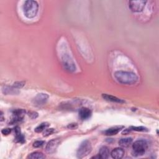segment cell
Here are the masks:
<instances>
[{"label":"cell","mask_w":159,"mask_h":159,"mask_svg":"<svg viewBox=\"0 0 159 159\" xmlns=\"http://www.w3.org/2000/svg\"><path fill=\"white\" fill-rule=\"evenodd\" d=\"M55 130L53 128H51V129H46L45 130V131L44 132V134H43V136L44 137H47L51 134H52L54 132Z\"/></svg>","instance_id":"obj_22"},{"label":"cell","mask_w":159,"mask_h":159,"mask_svg":"<svg viewBox=\"0 0 159 159\" xmlns=\"http://www.w3.org/2000/svg\"><path fill=\"white\" fill-rule=\"evenodd\" d=\"M102 97L105 100L108 101H111V102H113V103H125V101H123L121 99H119V98H118L116 96L109 95H108V94H103Z\"/></svg>","instance_id":"obj_13"},{"label":"cell","mask_w":159,"mask_h":159,"mask_svg":"<svg viewBox=\"0 0 159 159\" xmlns=\"http://www.w3.org/2000/svg\"><path fill=\"white\" fill-rule=\"evenodd\" d=\"M60 144V141L59 139H52L46 145V151L50 154L54 153L56 151Z\"/></svg>","instance_id":"obj_8"},{"label":"cell","mask_w":159,"mask_h":159,"mask_svg":"<svg viewBox=\"0 0 159 159\" xmlns=\"http://www.w3.org/2000/svg\"><path fill=\"white\" fill-rule=\"evenodd\" d=\"M39 10V5L37 2L33 0L26 1L23 6V11L25 16L29 19L34 18L36 16Z\"/></svg>","instance_id":"obj_2"},{"label":"cell","mask_w":159,"mask_h":159,"mask_svg":"<svg viewBox=\"0 0 159 159\" xmlns=\"http://www.w3.org/2000/svg\"><path fill=\"white\" fill-rule=\"evenodd\" d=\"M123 128V126H115V127H112L111 128H109V129H107L104 132V134L106 136H108L116 135L117 134H118L119 132L121 131V130Z\"/></svg>","instance_id":"obj_14"},{"label":"cell","mask_w":159,"mask_h":159,"mask_svg":"<svg viewBox=\"0 0 159 159\" xmlns=\"http://www.w3.org/2000/svg\"><path fill=\"white\" fill-rule=\"evenodd\" d=\"M148 148V144L145 140H138L132 144V155L139 157L143 155Z\"/></svg>","instance_id":"obj_3"},{"label":"cell","mask_w":159,"mask_h":159,"mask_svg":"<svg viewBox=\"0 0 159 159\" xmlns=\"http://www.w3.org/2000/svg\"><path fill=\"white\" fill-rule=\"evenodd\" d=\"M124 150L122 148H116L111 152V155L113 158L120 159L124 155Z\"/></svg>","instance_id":"obj_11"},{"label":"cell","mask_w":159,"mask_h":159,"mask_svg":"<svg viewBox=\"0 0 159 159\" xmlns=\"http://www.w3.org/2000/svg\"><path fill=\"white\" fill-rule=\"evenodd\" d=\"M3 92L5 94V95H13V94H18L19 93V92L13 88H10V87H5L3 89Z\"/></svg>","instance_id":"obj_20"},{"label":"cell","mask_w":159,"mask_h":159,"mask_svg":"<svg viewBox=\"0 0 159 159\" xmlns=\"http://www.w3.org/2000/svg\"><path fill=\"white\" fill-rule=\"evenodd\" d=\"M14 131L16 133V141L17 142H20L21 144H23L25 142V138L24 136L21 134L20 128L18 126H16L14 128Z\"/></svg>","instance_id":"obj_15"},{"label":"cell","mask_w":159,"mask_h":159,"mask_svg":"<svg viewBox=\"0 0 159 159\" xmlns=\"http://www.w3.org/2000/svg\"><path fill=\"white\" fill-rule=\"evenodd\" d=\"M132 142V139L131 137L123 138L119 140V145L122 147H128Z\"/></svg>","instance_id":"obj_17"},{"label":"cell","mask_w":159,"mask_h":159,"mask_svg":"<svg viewBox=\"0 0 159 159\" xmlns=\"http://www.w3.org/2000/svg\"><path fill=\"white\" fill-rule=\"evenodd\" d=\"M92 116V111L87 108H82L79 111V116L82 120L89 119Z\"/></svg>","instance_id":"obj_10"},{"label":"cell","mask_w":159,"mask_h":159,"mask_svg":"<svg viewBox=\"0 0 159 159\" xmlns=\"http://www.w3.org/2000/svg\"><path fill=\"white\" fill-rule=\"evenodd\" d=\"M25 85L24 82H16L14 84V86L13 87L16 88H21L22 87H23Z\"/></svg>","instance_id":"obj_23"},{"label":"cell","mask_w":159,"mask_h":159,"mask_svg":"<svg viewBox=\"0 0 159 159\" xmlns=\"http://www.w3.org/2000/svg\"><path fill=\"white\" fill-rule=\"evenodd\" d=\"M49 98V95L45 93L38 94L33 100V103L35 106H42L46 104Z\"/></svg>","instance_id":"obj_9"},{"label":"cell","mask_w":159,"mask_h":159,"mask_svg":"<svg viewBox=\"0 0 159 159\" xmlns=\"http://www.w3.org/2000/svg\"><path fill=\"white\" fill-rule=\"evenodd\" d=\"M92 147L90 141L87 140L84 141L78 149L76 152L77 157L80 158H82L87 156L92 152Z\"/></svg>","instance_id":"obj_4"},{"label":"cell","mask_w":159,"mask_h":159,"mask_svg":"<svg viewBox=\"0 0 159 159\" xmlns=\"http://www.w3.org/2000/svg\"><path fill=\"white\" fill-rule=\"evenodd\" d=\"M46 156L41 152H34L31 153L27 156V158H31V159H43L45 158Z\"/></svg>","instance_id":"obj_18"},{"label":"cell","mask_w":159,"mask_h":159,"mask_svg":"<svg viewBox=\"0 0 159 159\" xmlns=\"http://www.w3.org/2000/svg\"><path fill=\"white\" fill-rule=\"evenodd\" d=\"M147 1L144 0H137V1H131L129 3V7L132 12L139 13L143 11Z\"/></svg>","instance_id":"obj_5"},{"label":"cell","mask_w":159,"mask_h":159,"mask_svg":"<svg viewBox=\"0 0 159 159\" xmlns=\"http://www.w3.org/2000/svg\"><path fill=\"white\" fill-rule=\"evenodd\" d=\"M29 116L31 119H35L38 117V113L36 112L31 111L29 112Z\"/></svg>","instance_id":"obj_25"},{"label":"cell","mask_w":159,"mask_h":159,"mask_svg":"<svg viewBox=\"0 0 159 159\" xmlns=\"http://www.w3.org/2000/svg\"><path fill=\"white\" fill-rule=\"evenodd\" d=\"M49 126V124L48 123H43L40 125H39L35 129V132L37 133H40L46 129Z\"/></svg>","instance_id":"obj_19"},{"label":"cell","mask_w":159,"mask_h":159,"mask_svg":"<svg viewBox=\"0 0 159 159\" xmlns=\"http://www.w3.org/2000/svg\"><path fill=\"white\" fill-rule=\"evenodd\" d=\"M109 154H110L109 150L106 146L102 147L100 149L99 153H98V155L100 156L101 158H108L109 156Z\"/></svg>","instance_id":"obj_16"},{"label":"cell","mask_w":159,"mask_h":159,"mask_svg":"<svg viewBox=\"0 0 159 159\" xmlns=\"http://www.w3.org/2000/svg\"><path fill=\"white\" fill-rule=\"evenodd\" d=\"M11 132V129L10 128H6V129H3L2 131V133L5 135V136H8L9 135Z\"/></svg>","instance_id":"obj_24"},{"label":"cell","mask_w":159,"mask_h":159,"mask_svg":"<svg viewBox=\"0 0 159 159\" xmlns=\"http://www.w3.org/2000/svg\"><path fill=\"white\" fill-rule=\"evenodd\" d=\"M131 131H137V132H147L149 131V130L143 126H139V127H136V126H131L130 128H129L127 129H125L123 132V135H126L128 134H129Z\"/></svg>","instance_id":"obj_12"},{"label":"cell","mask_w":159,"mask_h":159,"mask_svg":"<svg viewBox=\"0 0 159 159\" xmlns=\"http://www.w3.org/2000/svg\"><path fill=\"white\" fill-rule=\"evenodd\" d=\"M3 120H4V117H3V112L2 111V112H1V121L2 122Z\"/></svg>","instance_id":"obj_27"},{"label":"cell","mask_w":159,"mask_h":159,"mask_svg":"<svg viewBox=\"0 0 159 159\" xmlns=\"http://www.w3.org/2000/svg\"><path fill=\"white\" fill-rule=\"evenodd\" d=\"M114 77L118 82L124 85H132L138 80V77L135 73L126 71H116Z\"/></svg>","instance_id":"obj_1"},{"label":"cell","mask_w":159,"mask_h":159,"mask_svg":"<svg viewBox=\"0 0 159 159\" xmlns=\"http://www.w3.org/2000/svg\"><path fill=\"white\" fill-rule=\"evenodd\" d=\"M45 142L43 141H37L33 144V147L35 148H39L44 145Z\"/></svg>","instance_id":"obj_21"},{"label":"cell","mask_w":159,"mask_h":159,"mask_svg":"<svg viewBox=\"0 0 159 159\" xmlns=\"http://www.w3.org/2000/svg\"><path fill=\"white\" fill-rule=\"evenodd\" d=\"M62 63L64 68L68 71L73 72L76 70L75 64L73 62V60L69 57L68 54H65L62 57Z\"/></svg>","instance_id":"obj_6"},{"label":"cell","mask_w":159,"mask_h":159,"mask_svg":"<svg viewBox=\"0 0 159 159\" xmlns=\"http://www.w3.org/2000/svg\"><path fill=\"white\" fill-rule=\"evenodd\" d=\"M26 114V111L23 109H16L13 111V119L11 124H14L21 121Z\"/></svg>","instance_id":"obj_7"},{"label":"cell","mask_w":159,"mask_h":159,"mask_svg":"<svg viewBox=\"0 0 159 159\" xmlns=\"http://www.w3.org/2000/svg\"><path fill=\"white\" fill-rule=\"evenodd\" d=\"M77 127H78V126H77V124H76V123L70 124H69V125L68 126V128H70V129H76Z\"/></svg>","instance_id":"obj_26"}]
</instances>
